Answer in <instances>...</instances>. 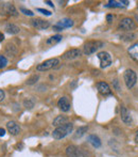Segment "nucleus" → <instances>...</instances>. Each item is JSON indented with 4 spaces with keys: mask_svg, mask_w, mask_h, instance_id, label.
Here are the masks:
<instances>
[{
    "mask_svg": "<svg viewBox=\"0 0 138 157\" xmlns=\"http://www.w3.org/2000/svg\"><path fill=\"white\" fill-rule=\"evenodd\" d=\"M73 130V124L72 123H67L65 125H62L60 127H56L52 132V137L56 140L65 138L66 136H68L70 132Z\"/></svg>",
    "mask_w": 138,
    "mask_h": 157,
    "instance_id": "nucleus-1",
    "label": "nucleus"
},
{
    "mask_svg": "<svg viewBox=\"0 0 138 157\" xmlns=\"http://www.w3.org/2000/svg\"><path fill=\"white\" fill-rule=\"evenodd\" d=\"M103 47V43L100 41H89L84 44L83 47V52L85 55H91L95 54L99 48Z\"/></svg>",
    "mask_w": 138,
    "mask_h": 157,
    "instance_id": "nucleus-2",
    "label": "nucleus"
},
{
    "mask_svg": "<svg viewBox=\"0 0 138 157\" xmlns=\"http://www.w3.org/2000/svg\"><path fill=\"white\" fill-rule=\"evenodd\" d=\"M58 64H60V60H58V58L48 59V60L38 64V65L36 66V70L38 71V72H46V71H49L53 67H56Z\"/></svg>",
    "mask_w": 138,
    "mask_h": 157,
    "instance_id": "nucleus-3",
    "label": "nucleus"
},
{
    "mask_svg": "<svg viewBox=\"0 0 138 157\" xmlns=\"http://www.w3.org/2000/svg\"><path fill=\"white\" fill-rule=\"evenodd\" d=\"M123 78H124V82H126V88H128V89H132V88L136 85L137 74L135 73V71L129 68V70H126V72H124Z\"/></svg>",
    "mask_w": 138,
    "mask_h": 157,
    "instance_id": "nucleus-4",
    "label": "nucleus"
},
{
    "mask_svg": "<svg viewBox=\"0 0 138 157\" xmlns=\"http://www.w3.org/2000/svg\"><path fill=\"white\" fill-rule=\"evenodd\" d=\"M136 28V24L130 17H124L119 24V29L123 30L126 32H131L132 30H134Z\"/></svg>",
    "mask_w": 138,
    "mask_h": 157,
    "instance_id": "nucleus-5",
    "label": "nucleus"
},
{
    "mask_svg": "<svg viewBox=\"0 0 138 157\" xmlns=\"http://www.w3.org/2000/svg\"><path fill=\"white\" fill-rule=\"evenodd\" d=\"M98 59L100 60V67L101 68L108 67L111 64V62H113L111 56L106 52H100L98 54Z\"/></svg>",
    "mask_w": 138,
    "mask_h": 157,
    "instance_id": "nucleus-6",
    "label": "nucleus"
},
{
    "mask_svg": "<svg viewBox=\"0 0 138 157\" xmlns=\"http://www.w3.org/2000/svg\"><path fill=\"white\" fill-rule=\"evenodd\" d=\"M67 157H87L86 153L82 150L78 149L76 145H69L66 149Z\"/></svg>",
    "mask_w": 138,
    "mask_h": 157,
    "instance_id": "nucleus-7",
    "label": "nucleus"
},
{
    "mask_svg": "<svg viewBox=\"0 0 138 157\" xmlns=\"http://www.w3.org/2000/svg\"><path fill=\"white\" fill-rule=\"evenodd\" d=\"M120 117H121V120L123 121L126 124L131 125L133 123V118L131 116V112L126 109V107L121 106L120 107Z\"/></svg>",
    "mask_w": 138,
    "mask_h": 157,
    "instance_id": "nucleus-8",
    "label": "nucleus"
},
{
    "mask_svg": "<svg viewBox=\"0 0 138 157\" xmlns=\"http://www.w3.org/2000/svg\"><path fill=\"white\" fill-rule=\"evenodd\" d=\"M32 26L38 30H46V29L49 28L50 24L48 21H44V19H41V18H36V19H33V21H32Z\"/></svg>",
    "mask_w": 138,
    "mask_h": 157,
    "instance_id": "nucleus-9",
    "label": "nucleus"
},
{
    "mask_svg": "<svg viewBox=\"0 0 138 157\" xmlns=\"http://www.w3.org/2000/svg\"><path fill=\"white\" fill-rule=\"evenodd\" d=\"M80 55H81V50L76 49V48H73V49L67 50L62 56V59H64V60H72V59L78 58Z\"/></svg>",
    "mask_w": 138,
    "mask_h": 157,
    "instance_id": "nucleus-10",
    "label": "nucleus"
},
{
    "mask_svg": "<svg viewBox=\"0 0 138 157\" xmlns=\"http://www.w3.org/2000/svg\"><path fill=\"white\" fill-rule=\"evenodd\" d=\"M97 89L98 91H99L100 94L102 95H111V88H109V86L107 85L106 82H104V81H100V82L97 83Z\"/></svg>",
    "mask_w": 138,
    "mask_h": 157,
    "instance_id": "nucleus-11",
    "label": "nucleus"
},
{
    "mask_svg": "<svg viewBox=\"0 0 138 157\" xmlns=\"http://www.w3.org/2000/svg\"><path fill=\"white\" fill-rule=\"evenodd\" d=\"M6 129H8V132H10L11 135H13V136H16V135H18L19 132H20V127H19V125L17 124L16 122H14V121L8 122V124H6Z\"/></svg>",
    "mask_w": 138,
    "mask_h": 157,
    "instance_id": "nucleus-12",
    "label": "nucleus"
},
{
    "mask_svg": "<svg viewBox=\"0 0 138 157\" xmlns=\"http://www.w3.org/2000/svg\"><path fill=\"white\" fill-rule=\"evenodd\" d=\"M58 108L64 112H67L70 110V103H69L68 98H67L66 96H63L58 99Z\"/></svg>",
    "mask_w": 138,
    "mask_h": 157,
    "instance_id": "nucleus-13",
    "label": "nucleus"
},
{
    "mask_svg": "<svg viewBox=\"0 0 138 157\" xmlns=\"http://www.w3.org/2000/svg\"><path fill=\"white\" fill-rule=\"evenodd\" d=\"M128 52L133 60L138 62V43H134L133 45H131L128 49Z\"/></svg>",
    "mask_w": 138,
    "mask_h": 157,
    "instance_id": "nucleus-14",
    "label": "nucleus"
},
{
    "mask_svg": "<svg viewBox=\"0 0 138 157\" xmlns=\"http://www.w3.org/2000/svg\"><path fill=\"white\" fill-rule=\"evenodd\" d=\"M68 123V118L66 116H58L52 122V125L55 126V127H60L62 125H65Z\"/></svg>",
    "mask_w": 138,
    "mask_h": 157,
    "instance_id": "nucleus-15",
    "label": "nucleus"
},
{
    "mask_svg": "<svg viewBox=\"0 0 138 157\" xmlns=\"http://www.w3.org/2000/svg\"><path fill=\"white\" fill-rule=\"evenodd\" d=\"M130 3L129 1H116V0H111L106 4V8H123Z\"/></svg>",
    "mask_w": 138,
    "mask_h": 157,
    "instance_id": "nucleus-16",
    "label": "nucleus"
},
{
    "mask_svg": "<svg viewBox=\"0 0 138 157\" xmlns=\"http://www.w3.org/2000/svg\"><path fill=\"white\" fill-rule=\"evenodd\" d=\"M55 26L60 27L61 29H65V28H70L73 26V21L69 18H64L62 21H60L58 24H55Z\"/></svg>",
    "mask_w": 138,
    "mask_h": 157,
    "instance_id": "nucleus-17",
    "label": "nucleus"
},
{
    "mask_svg": "<svg viewBox=\"0 0 138 157\" xmlns=\"http://www.w3.org/2000/svg\"><path fill=\"white\" fill-rule=\"evenodd\" d=\"M4 30L8 33H10V34H17L20 31L18 26L14 25V24H6L5 27H4Z\"/></svg>",
    "mask_w": 138,
    "mask_h": 157,
    "instance_id": "nucleus-18",
    "label": "nucleus"
},
{
    "mask_svg": "<svg viewBox=\"0 0 138 157\" xmlns=\"http://www.w3.org/2000/svg\"><path fill=\"white\" fill-rule=\"evenodd\" d=\"M88 141L90 142V144L93 145L94 147H96V149L101 147V140H100L99 137L96 136V135H90V136H88Z\"/></svg>",
    "mask_w": 138,
    "mask_h": 157,
    "instance_id": "nucleus-19",
    "label": "nucleus"
},
{
    "mask_svg": "<svg viewBox=\"0 0 138 157\" xmlns=\"http://www.w3.org/2000/svg\"><path fill=\"white\" fill-rule=\"evenodd\" d=\"M63 40V36L60 34H56V35H53V36L49 37V39L47 40V44L48 45H55V44H58V42H61Z\"/></svg>",
    "mask_w": 138,
    "mask_h": 157,
    "instance_id": "nucleus-20",
    "label": "nucleus"
},
{
    "mask_svg": "<svg viewBox=\"0 0 138 157\" xmlns=\"http://www.w3.org/2000/svg\"><path fill=\"white\" fill-rule=\"evenodd\" d=\"M5 12L9 13V14L13 15V16H17L18 15V13H17V10L15 9V6H13V4H5Z\"/></svg>",
    "mask_w": 138,
    "mask_h": 157,
    "instance_id": "nucleus-21",
    "label": "nucleus"
},
{
    "mask_svg": "<svg viewBox=\"0 0 138 157\" xmlns=\"http://www.w3.org/2000/svg\"><path fill=\"white\" fill-rule=\"evenodd\" d=\"M87 130H88L87 126H81V127H79L78 129H76V134H74V137H76V138H81L83 135H85V132H87Z\"/></svg>",
    "mask_w": 138,
    "mask_h": 157,
    "instance_id": "nucleus-22",
    "label": "nucleus"
},
{
    "mask_svg": "<svg viewBox=\"0 0 138 157\" xmlns=\"http://www.w3.org/2000/svg\"><path fill=\"white\" fill-rule=\"evenodd\" d=\"M136 37V35L132 32H126V34H121L120 35V39L124 40V41H132Z\"/></svg>",
    "mask_w": 138,
    "mask_h": 157,
    "instance_id": "nucleus-23",
    "label": "nucleus"
},
{
    "mask_svg": "<svg viewBox=\"0 0 138 157\" xmlns=\"http://www.w3.org/2000/svg\"><path fill=\"white\" fill-rule=\"evenodd\" d=\"M5 50L10 56H14V55L16 54V47H15L14 45H11V44H8V45H6Z\"/></svg>",
    "mask_w": 138,
    "mask_h": 157,
    "instance_id": "nucleus-24",
    "label": "nucleus"
},
{
    "mask_svg": "<svg viewBox=\"0 0 138 157\" xmlns=\"http://www.w3.org/2000/svg\"><path fill=\"white\" fill-rule=\"evenodd\" d=\"M39 79V76L38 75H33V76H31L29 79L27 80V85H29V86H31V85H34V83H36V81Z\"/></svg>",
    "mask_w": 138,
    "mask_h": 157,
    "instance_id": "nucleus-25",
    "label": "nucleus"
},
{
    "mask_svg": "<svg viewBox=\"0 0 138 157\" xmlns=\"http://www.w3.org/2000/svg\"><path fill=\"white\" fill-rule=\"evenodd\" d=\"M6 65H8V59L2 55H0V70L5 67Z\"/></svg>",
    "mask_w": 138,
    "mask_h": 157,
    "instance_id": "nucleus-26",
    "label": "nucleus"
},
{
    "mask_svg": "<svg viewBox=\"0 0 138 157\" xmlns=\"http://www.w3.org/2000/svg\"><path fill=\"white\" fill-rule=\"evenodd\" d=\"M23 105H25V107L27 108V109H32V108L34 107V103L32 101H30V99H26V101H23Z\"/></svg>",
    "mask_w": 138,
    "mask_h": 157,
    "instance_id": "nucleus-27",
    "label": "nucleus"
},
{
    "mask_svg": "<svg viewBox=\"0 0 138 157\" xmlns=\"http://www.w3.org/2000/svg\"><path fill=\"white\" fill-rule=\"evenodd\" d=\"M19 10H20V12H21V13H23L25 15H28V16H33V15H34V13L32 12L31 10H28V9L20 8Z\"/></svg>",
    "mask_w": 138,
    "mask_h": 157,
    "instance_id": "nucleus-28",
    "label": "nucleus"
},
{
    "mask_svg": "<svg viewBox=\"0 0 138 157\" xmlns=\"http://www.w3.org/2000/svg\"><path fill=\"white\" fill-rule=\"evenodd\" d=\"M37 11H38V12H41V14H44V15H47V16H50V15H51V12H50V11L44 10V9H37Z\"/></svg>",
    "mask_w": 138,
    "mask_h": 157,
    "instance_id": "nucleus-29",
    "label": "nucleus"
},
{
    "mask_svg": "<svg viewBox=\"0 0 138 157\" xmlns=\"http://www.w3.org/2000/svg\"><path fill=\"white\" fill-rule=\"evenodd\" d=\"M113 18H114V17H113V15H111V14H108V15H107V16H106L107 23H111V21H113Z\"/></svg>",
    "mask_w": 138,
    "mask_h": 157,
    "instance_id": "nucleus-30",
    "label": "nucleus"
},
{
    "mask_svg": "<svg viewBox=\"0 0 138 157\" xmlns=\"http://www.w3.org/2000/svg\"><path fill=\"white\" fill-rule=\"evenodd\" d=\"M4 96H5V94H4V91H3V90H0V101H3Z\"/></svg>",
    "mask_w": 138,
    "mask_h": 157,
    "instance_id": "nucleus-31",
    "label": "nucleus"
},
{
    "mask_svg": "<svg viewBox=\"0 0 138 157\" xmlns=\"http://www.w3.org/2000/svg\"><path fill=\"white\" fill-rule=\"evenodd\" d=\"M114 86H115L116 90H117V91H119L120 88H119V85H118V80H117V79H115V80H114Z\"/></svg>",
    "mask_w": 138,
    "mask_h": 157,
    "instance_id": "nucleus-32",
    "label": "nucleus"
},
{
    "mask_svg": "<svg viewBox=\"0 0 138 157\" xmlns=\"http://www.w3.org/2000/svg\"><path fill=\"white\" fill-rule=\"evenodd\" d=\"M5 135V129L4 128H0V137H3Z\"/></svg>",
    "mask_w": 138,
    "mask_h": 157,
    "instance_id": "nucleus-33",
    "label": "nucleus"
},
{
    "mask_svg": "<svg viewBox=\"0 0 138 157\" xmlns=\"http://www.w3.org/2000/svg\"><path fill=\"white\" fill-rule=\"evenodd\" d=\"M45 3H47L48 6H52V8H54V4L52 3L51 1H45Z\"/></svg>",
    "mask_w": 138,
    "mask_h": 157,
    "instance_id": "nucleus-34",
    "label": "nucleus"
},
{
    "mask_svg": "<svg viewBox=\"0 0 138 157\" xmlns=\"http://www.w3.org/2000/svg\"><path fill=\"white\" fill-rule=\"evenodd\" d=\"M135 142L138 143V129H137V132H136V135H135Z\"/></svg>",
    "mask_w": 138,
    "mask_h": 157,
    "instance_id": "nucleus-35",
    "label": "nucleus"
},
{
    "mask_svg": "<svg viewBox=\"0 0 138 157\" xmlns=\"http://www.w3.org/2000/svg\"><path fill=\"white\" fill-rule=\"evenodd\" d=\"M3 40H4V35L2 34L1 32H0V42H2V41H3Z\"/></svg>",
    "mask_w": 138,
    "mask_h": 157,
    "instance_id": "nucleus-36",
    "label": "nucleus"
},
{
    "mask_svg": "<svg viewBox=\"0 0 138 157\" xmlns=\"http://www.w3.org/2000/svg\"><path fill=\"white\" fill-rule=\"evenodd\" d=\"M135 19H136V21H138V15H135Z\"/></svg>",
    "mask_w": 138,
    "mask_h": 157,
    "instance_id": "nucleus-37",
    "label": "nucleus"
},
{
    "mask_svg": "<svg viewBox=\"0 0 138 157\" xmlns=\"http://www.w3.org/2000/svg\"><path fill=\"white\" fill-rule=\"evenodd\" d=\"M137 8H138V4H137Z\"/></svg>",
    "mask_w": 138,
    "mask_h": 157,
    "instance_id": "nucleus-38",
    "label": "nucleus"
}]
</instances>
